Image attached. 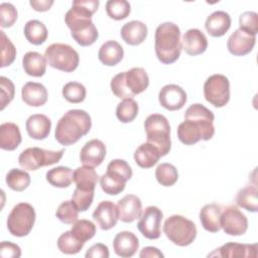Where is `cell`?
<instances>
[{"label": "cell", "mask_w": 258, "mask_h": 258, "mask_svg": "<svg viewBox=\"0 0 258 258\" xmlns=\"http://www.w3.org/2000/svg\"><path fill=\"white\" fill-rule=\"evenodd\" d=\"M214 113L202 104L190 105L184 113V121L177 127V137L185 145L200 140H210L215 134Z\"/></svg>", "instance_id": "6da1fadb"}, {"label": "cell", "mask_w": 258, "mask_h": 258, "mask_svg": "<svg viewBox=\"0 0 258 258\" xmlns=\"http://www.w3.org/2000/svg\"><path fill=\"white\" fill-rule=\"evenodd\" d=\"M92 127V120L84 110L73 109L64 113L58 120L54 137L55 140L63 145L69 146L78 142L83 136L89 133Z\"/></svg>", "instance_id": "7a4b0ae2"}, {"label": "cell", "mask_w": 258, "mask_h": 258, "mask_svg": "<svg viewBox=\"0 0 258 258\" xmlns=\"http://www.w3.org/2000/svg\"><path fill=\"white\" fill-rule=\"evenodd\" d=\"M155 53L159 61L170 64L176 61L181 52L180 29L172 22H164L157 26L154 36Z\"/></svg>", "instance_id": "3957f363"}, {"label": "cell", "mask_w": 258, "mask_h": 258, "mask_svg": "<svg viewBox=\"0 0 258 258\" xmlns=\"http://www.w3.org/2000/svg\"><path fill=\"white\" fill-rule=\"evenodd\" d=\"M149 86V78L143 68H132L119 73L111 80V90L119 99H133L143 93Z\"/></svg>", "instance_id": "277c9868"}, {"label": "cell", "mask_w": 258, "mask_h": 258, "mask_svg": "<svg viewBox=\"0 0 258 258\" xmlns=\"http://www.w3.org/2000/svg\"><path fill=\"white\" fill-rule=\"evenodd\" d=\"M132 177V169L127 161L113 159L107 166V171L100 177L103 191L110 196H117L125 188L126 182Z\"/></svg>", "instance_id": "5b68a950"}, {"label": "cell", "mask_w": 258, "mask_h": 258, "mask_svg": "<svg viewBox=\"0 0 258 258\" xmlns=\"http://www.w3.org/2000/svg\"><path fill=\"white\" fill-rule=\"evenodd\" d=\"M144 129L147 142L153 144L161 156H165L171 147L168 120L161 114H151L144 121Z\"/></svg>", "instance_id": "8992f818"}, {"label": "cell", "mask_w": 258, "mask_h": 258, "mask_svg": "<svg viewBox=\"0 0 258 258\" xmlns=\"http://www.w3.org/2000/svg\"><path fill=\"white\" fill-rule=\"evenodd\" d=\"M163 232L169 241L180 247L190 245L197 237L195 223L180 215L168 217L164 222Z\"/></svg>", "instance_id": "52a82bcc"}, {"label": "cell", "mask_w": 258, "mask_h": 258, "mask_svg": "<svg viewBox=\"0 0 258 258\" xmlns=\"http://www.w3.org/2000/svg\"><path fill=\"white\" fill-rule=\"evenodd\" d=\"M44 57L48 66L64 73L74 72L80 62L77 50L66 43H52L46 47Z\"/></svg>", "instance_id": "ba28073f"}, {"label": "cell", "mask_w": 258, "mask_h": 258, "mask_svg": "<svg viewBox=\"0 0 258 258\" xmlns=\"http://www.w3.org/2000/svg\"><path fill=\"white\" fill-rule=\"evenodd\" d=\"M35 223L34 208L28 203H19L13 207L7 218V228L15 237L27 236Z\"/></svg>", "instance_id": "9c48e42d"}, {"label": "cell", "mask_w": 258, "mask_h": 258, "mask_svg": "<svg viewBox=\"0 0 258 258\" xmlns=\"http://www.w3.org/2000/svg\"><path fill=\"white\" fill-rule=\"evenodd\" d=\"M63 152L64 149L51 151L39 147H29L20 153L18 162L24 170H36L42 166L57 163L61 159Z\"/></svg>", "instance_id": "30bf717a"}, {"label": "cell", "mask_w": 258, "mask_h": 258, "mask_svg": "<svg viewBox=\"0 0 258 258\" xmlns=\"http://www.w3.org/2000/svg\"><path fill=\"white\" fill-rule=\"evenodd\" d=\"M206 100L216 108L224 107L230 100V82L221 74H216L207 79L204 85Z\"/></svg>", "instance_id": "8fae6325"}, {"label": "cell", "mask_w": 258, "mask_h": 258, "mask_svg": "<svg viewBox=\"0 0 258 258\" xmlns=\"http://www.w3.org/2000/svg\"><path fill=\"white\" fill-rule=\"evenodd\" d=\"M99 0H75L72 8L66 13L64 21L70 29L92 21L93 14L99 7Z\"/></svg>", "instance_id": "7c38bea8"}, {"label": "cell", "mask_w": 258, "mask_h": 258, "mask_svg": "<svg viewBox=\"0 0 258 258\" xmlns=\"http://www.w3.org/2000/svg\"><path fill=\"white\" fill-rule=\"evenodd\" d=\"M220 225L226 234L230 236H241L248 229V220L237 207L229 206L221 213Z\"/></svg>", "instance_id": "4fadbf2b"}, {"label": "cell", "mask_w": 258, "mask_h": 258, "mask_svg": "<svg viewBox=\"0 0 258 258\" xmlns=\"http://www.w3.org/2000/svg\"><path fill=\"white\" fill-rule=\"evenodd\" d=\"M162 218L163 214L159 208L149 206L141 214L137 228L145 238L149 240L158 239L161 235Z\"/></svg>", "instance_id": "5bb4252c"}, {"label": "cell", "mask_w": 258, "mask_h": 258, "mask_svg": "<svg viewBox=\"0 0 258 258\" xmlns=\"http://www.w3.org/2000/svg\"><path fill=\"white\" fill-rule=\"evenodd\" d=\"M187 97L185 91L174 84H169L159 91V104L169 111H176L181 109L186 103Z\"/></svg>", "instance_id": "9a60e30c"}, {"label": "cell", "mask_w": 258, "mask_h": 258, "mask_svg": "<svg viewBox=\"0 0 258 258\" xmlns=\"http://www.w3.org/2000/svg\"><path fill=\"white\" fill-rule=\"evenodd\" d=\"M93 218L100 229L110 230L116 226L119 220L118 208L111 201H103L93 212Z\"/></svg>", "instance_id": "2e32d148"}, {"label": "cell", "mask_w": 258, "mask_h": 258, "mask_svg": "<svg viewBox=\"0 0 258 258\" xmlns=\"http://www.w3.org/2000/svg\"><path fill=\"white\" fill-rule=\"evenodd\" d=\"M256 42V36L251 35L242 29H236L228 38L227 47L230 53L243 56L252 51Z\"/></svg>", "instance_id": "e0dca14e"}, {"label": "cell", "mask_w": 258, "mask_h": 258, "mask_svg": "<svg viewBox=\"0 0 258 258\" xmlns=\"http://www.w3.org/2000/svg\"><path fill=\"white\" fill-rule=\"evenodd\" d=\"M106 156V146L99 139L88 141L80 152V159L84 165L96 167L99 166Z\"/></svg>", "instance_id": "ac0fdd59"}, {"label": "cell", "mask_w": 258, "mask_h": 258, "mask_svg": "<svg viewBox=\"0 0 258 258\" xmlns=\"http://www.w3.org/2000/svg\"><path fill=\"white\" fill-rule=\"evenodd\" d=\"M230 257V258H256L257 257V244H239V243H226L219 249H216L213 253L209 254V257Z\"/></svg>", "instance_id": "d6986e66"}, {"label": "cell", "mask_w": 258, "mask_h": 258, "mask_svg": "<svg viewBox=\"0 0 258 258\" xmlns=\"http://www.w3.org/2000/svg\"><path fill=\"white\" fill-rule=\"evenodd\" d=\"M208 39L204 32L198 28H191L184 32L181 39V48L188 55H199L206 51Z\"/></svg>", "instance_id": "ffe728a7"}, {"label": "cell", "mask_w": 258, "mask_h": 258, "mask_svg": "<svg viewBox=\"0 0 258 258\" xmlns=\"http://www.w3.org/2000/svg\"><path fill=\"white\" fill-rule=\"evenodd\" d=\"M119 220L124 223H132L142 214V204L140 199L135 195L123 197L117 204Z\"/></svg>", "instance_id": "44dd1931"}, {"label": "cell", "mask_w": 258, "mask_h": 258, "mask_svg": "<svg viewBox=\"0 0 258 258\" xmlns=\"http://www.w3.org/2000/svg\"><path fill=\"white\" fill-rule=\"evenodd\" d=\"M113 248L115 253L120 257H132L139 248V240L134 233L122 231L115 236Z\"/></svg>", "instance_id": "7402d4cb"}, {"label": "cell", "mask_w": 258, "mask_h": 258, "mask_svg": "<svg viewBox=\"0 0 258 258\" xmlns=\"http://www.w3.org/2000/svg\"><path fill=\"white\" fill-rule=\"evenodd\" d=\"M25 127L29 137L35 140H43L50 132L51 121L43 114H33L26 120Z\"/></svg>", "instance_id": "603a6c76"}, {"label": "cell", "mask_w": 258, "mask_h": 258, "mask_svg": "<svg viewBox=\"0 0 258 258\" xmlns=\"http://www.w3.org/2000/svg\"><path fill=\"white\" fill-rule=\"evenodd\" d=\"M22 101L31 107H40L47 101V91L40 83L28 82L21 89Z\"/></svg>", "instance_id": "cb8c5ba5"}, {"label": "cell", "mask_w": 258, "mask_h": 258, "mask_svg": "<svg viewBox=\"0 0 258 258\" xmlns=\"http://www.w3.org/2000/svg\"><path fill=\"white\" fill-rule=\"evenodd\" d=\"M205 27L213 37L223 36L231 27V17L225 11H215L207 17Z\"/></svg>", "instance_id": "d4e9b609"}, {"label": "cell", "mask_w": 258, "mask_h": 258, "mask_svg": "<svg viewBox=\"0 0 258 258\" xmlns=\"http://www.w3.org/2000/svg\"><path fill=\"white\" fill-rule=\"evenodd\" d=\"M147 32L146 24L138 20H132L122 26L120 34L127 44L138 45L145 40Z\"/></svg>", "instance_id": "484cf974"}, {"label": "cell", "mask_w": 258, "mask_h": 258, "mask_svg": "<svg viewBox=\"0 0 258 258\" xmlns=\"http://www.w3.org/2000/svg\"><path fill=\"white\" fill-rule=\"evenodd\" d=\"M222 208L218 204H208L200 211V221L203 228L211 233H217L221 229L220 218Z\"/></svg>", "instance_id": "4316f807"}, {"label": "cell", "mask_w": 258, "mask_h": 258, "mask_svg": "<svg viewBox=\"0 0 258 258\" xmlns=\"http://www.w3.org/2000/svg\"><path fill=\"white\" fill-rule=\"evenodd\" d=\"M21 134L18 125L6 122L0 125V147L4 150H15L21 143Z\"/></svg>", "instance_id": "83f0119b"}, {"label": "cell", "mask_w": 258, "mask_h": 258, "mask_svg": "<svg viewBox=\"0 0 258 258\" xmlns=\"http://www.w3.org/2000/svg\"><path fill=\"white\" fill-rule=\"evenodd\" d=\"M124 56V50L121 44L115 40H108L103 43L99 49L98 57L100 61L108 67H114L119 63Z\"/></svg>", "instance_id": "f1b7e54d"}, {"label": "cell", "mask_w": 258, "mask_h": 258, "mask_svg": "<svg viewBox=\"0 0 258 258\" xmlns=\"http://www.w3.org/2000/svg\"><path fill=\"white\" fill-rule=\"evenodd\" d=\"M161 157L159 150L151 143L145 142L137 147L134 152V159L141 168H150L157 163Z\"/></svg>", "instance_id": "f546056e"}, {"label": "cell", "mask_w": 258, "mask_h": 258, "mask_svg": "<svg viewBox=\"0 0 258 258\" xmlns=\"http://www.w3.org/2000/svg\"><path fill=\"white\" fill-rule=\"evenodd\" d=\"M22 67L24 72L31 77H42L46 71V59L36 51H28L22 58Z\"/></svg>", "instance_id": "4dcf8cb0"}, {"label": "cell", "mask_w": 258, "mask_h": 258, "mask_svg": "<svg viewBox=\"0 0 258 258\" xmlns=\"http://www.w3.org/2000/svg\"><path fill=\"white\" fill-rule=\"evenodd\" d=\"M74 181L78 188L83 190H95L98 174L94 167L80 166L74 170Z\"/></svg>", "instance_id": "1f68e13d"}, {"label": "cell", "mask_w": 258, "mask_h": 258, "mask_svg": "<svg viewBox=\"0 0 258 258\" xmlns=\"http://www.w3.org/2000/svg\"><path fill=\"white\" fill-rule=\"evenodd\" d=\"M71 34L76 42L81 46L92 45L99 36V32L93 21L85 23V25L82 24L76 26L75 28L71 29Z\"/></svg>", "instance_id": "d6a6232c"}, {"label": "cell", "mask_w": 258, "mask_h": 258, "mask_svg": "<svg viewBox=\"0 0 258 258\" xmlns=\"http://www.w3.org/2000/svg\"><path fill=\"white\" fill-rule=\"evenodd\" d=\"M48 32L46 26L39 20L32 19L24 25V36L28 42L34 45L42 44L47 38Z\"/></svg>", "instance_id": "836d02e7"}, {"label": "cell", "mask_w": 258, "mask_h": 258, "mask_svg": "<svg viewBox=\"0 0 258 258\" xmlns=\"http://www.w3.org/2000/svg\"><path fill=\"white\" fill-rule=\"evenodd\" d=\"M46 180L52 186L68 187L74 181V171L68 166H57L46 172Z\"/></svg>", "instance_id": "e575fe53"}, {"label": "cell", "mask_w": 258, "mask_h": 258, "mask_svg": "<svg viewBox=\"0 0 258 258\" xmlns=\"http://www.w3.org/2000/svg\"><path fill=\"white\" fill-rule=\"evenodd\" d=\"M257 187L256 185H248L241 188L236 196L237 205L249 212L256 213L258 208L257 201Z\"/></svg>", "instance_id": "d590c367"}, {"label": "cell", "mask_w": 258, "mask_h": 258, "mask_svg": "<svg viewBox=\"0 0 258 258\" xmlns=\"http://www.w3.org/2000/svg\"><path fill=\"white\" fill-rule=\"evenodd\" d=\"M6 183L11 189L22 191L30 184V175L26 170L12 168L6 174Z\"/></svg>", "instance_id": "8d00e7d4"}, {"label": "cell", "mask_w": 258, "mask_h": 258, "mask_svg": "<svg viewBox=\"0 0 258 258\" xmlns=\"http://www.w3.org/2000/svg\"><path fill=\"white\" fill-rule=\"evenodd\" d=\"M84 245H85V243L82 242L81 240H79L72 233V231H67V232L62 233L57 239L58 250L61 253L69 254V255L79 253L83 249Z\"/></svg>", "instance_id": "74e56055"}, {"label": "cell", "mask_w": 258, "mask_h": 258, "mask_svg": "<svg viewBox=\"0 0 258 258\" xmlns=\"http://www.w3.org/2000/svg\"><path fill=\"white\" fill-rule=\"evenodd\" d=\"M155 177L158 183L163 186H171L178 179L176 167L171 163H161L155 169Z\"/></svg>", "instance_id": "f35d334b"}, {"label": "cell", "mask_w": 258, "mask_h": 258, "mask_svg": "<svg viewBox=\"0 0 258 258\" xmlns=\"http://www.w3.org/2000/svg\"><path fill=\"white\" fill-rule=\"evenodd\" d=\"M138 114V104L133 99H124L116 108V116L122 123L132 122Z\"/></svg>", "instance_id": "ab89813d"}, {"label": "cell", "mask_w": 258, "mask_h": 258, "mask_svg": "<svg viewBox=\"0 0 258 258\" xmlns=\"http://www.w3.org/2000/svg\"><path fill=\"white\" fill-rule=\"evenodd\" d=\"M130 11V4L126 0H109L106 3V12L114 20L125 19Z\"/></svg>", "instance_id": "60d3db41"}, {"label": "cell", "mask_w": 258, "mask_h": 258, "mask_svg": "<svg viewBox=\"0 0 258 258\" xmlns=\"http://www.w3.org/2000/svg\"><path fill=\"white\" fill-rule=\"evenodd\" d=\"M86 88L84 85L78 82H69L62 88L63 98L73 104L81 103L86 98Z\"/></svg>", "instance_id": "b9f144b4"}, {"label": "cell", "mask_w": 258, "mask_h": 258, "mask_svg": "<svg viewBox=\"0 0 258 258\" xmlns=\"http://www.w3.org/2000/svg\"><path fill=\"white\" fill-rule=\"evenodd\" d=\"M72 233L82 242L86 243L88 240L92 239L96 234V226L93 222L89 220H78L73 224Z\"/></svg>", "instance_id": "7bdbcfd3"}, {"label": "cell", "mask_w": 258, "mask_h": 258, "mask_svg": "<svg viewBox=\"0 0 258 258\" xmlns=\"http://www.w3.org/2000/svg\"><path fill=\"white\" fill-rule=\"evenodd\" d=\"M55 216L63 224L73 225L78 221L79 211L72 201H64L58 206Z\"/></svg>", "instance_id": "ee69618b"}, {"label": "cell", "mask_w": 258, "mask_h": 258, "mask_svg": "<svg viewBox=\"0 0 258 258\" xmlns=\"http://www.w3.org/2000/svg\"><path fill=\"white\" fill-rule=\"evenodd\" d=\"M1 35V68L10 66L16 56V48L11 40L6 36L3 30L0 31Z\"/></svg>", "instance_id": "f6af8a7d"}, {"label": "cell", "mask_w": 258, "mask_h": 258, "mask_svg": "<svg viewBox=\"0 0 258 258\" xmlns=\"http://www.w3.org/2000/svg\"><path fill=\"white\" fill-rule=\"evenodd\" d=\"M94 200V190H83L78 187L74 190L72 202L79 212H86L92 205Z\"/></svg>", "instance_id": "bcb514c9"}, {"label": "cell", "mask_w": 258, "mask_h": 258, "mask_svg": "<svg viewBox=\"0 0 258 258\" xmlns=\"http://www.w3.org/2000/svg\"><path fill=\"white\" fill-rule=\"evenodd\" d=\"M240 29L256 36L258 32V14L254 11H246L239 18Z\"/></svg>", "instance_id": "7dc6e473"}, {"label": "cell", "mask_w": 258, "mask_h": 258, "mask_svg": "<svg viewBox=\"0 0 258 258\" xmlns=\"http://www.w3.org/2000/svg\"><path fill=\"white\" fill-rule=\"evenodd\" d=\"M0 104H1V110H4V108L13 100L14 94H15V87L11 80H9L6 77L0 78Z\"/></svg>", "instance_id": "c3c4849f"}, {"label": "cell", "mask_w": 258, "mask_h": 258, "mask_svg": "<svg viewBox=\"0 0 258 258\" xmlns=\"http://www.w3.org/2000/svg\"><path fill=\"white\" fill-rule=\"evenodd\" d=\"M17 10L11 3L0 4V25L3 28L11 27L17 20Z\"/></svg>", "instance_id": "681fc988"}, {"label": "cell", "mask_w": 258, "mask_h": 258, "mask_svg": "<svg viewBox=\"0 0 258 258\" xmlns=\"http://www.w3.org/2000/svg\"><path fill=\"white\" fill-rule=\"evenodd\" d=\"M0 256L3 258H19L21 249L14 243L3 241L0 244Z\"/></svg>", "instance_id": "f907efd6"}, {"label": "cell", "mask_w": 258, "mask_h": 258, "mask_svg": "<svg viewBox=\"0 0 258 258\" xmlns=\"http://www.w3.org/2000/svg\"><path fill=\"white\" fill-rule=\"evenodd\" d=\"M109 255L108 247L105 244L97 243L88 249L85 256L87 258H108Z\"/></svg>", "instance_id": "816d5d0a"}, {"label": "cell", "mask_w": 258, "mask_h": 258, "mask_svg": "<svg viewBox=\"0 0 258 258\" xmlns=\"http://www.w3.org/2000/svg\"><path fill=\"white\" fill-rule=\"evenodd\" d=\"M30 6L35 10L39 12H44L50 9V7L53 4L52 0H31L29 2Z\"/></svg>", "instance_id": "f5cc1de1"}, {"label": "cell", "mask_w": 258, "mask_h": 258, "mask_svg": "<svg viewBox=\"0 0 258 258\" xmlns=\"http://www.w3.org/2000/svg\"><path fill=\"white\" fill-rule=\"evenodd\" d=\"M139 256L141 258H160V257H163V254L155 247H151V246H148V247H144Z\"/></svg>", "instance_id": "db71d44e"}]
</instances>
